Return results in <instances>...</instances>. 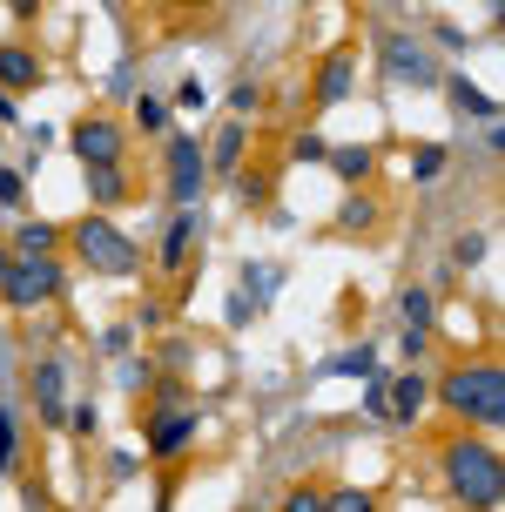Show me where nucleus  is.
<instances>
[{
  "label": "nucleus",
  "mask_w": 505,
  "mask_h": 512,
  "mask_svg": "<svg viewBox=\"0 0 505 512\" xmlns=\"http://www.w3.org/2000/svg\"><path fill=\"white\" fill-rule=\"evenodd\" d=\"M445 486H452V499H465L472 512H492V506L505 499V465H499V445H492V438L458 432L452 445H445Z\"/></svg>",
  "instance_id": "obj_1"
},
{
  "label": "nucleus",
  "mask_w": 505,
  "mask_h": 512,
  "mask_svg": "<svg viewBox=\"0 0 505 512\" xmlns=\"http://www.w3.org/2000/svg\"><path fill=\"white\" fill-rule=\"evenodd\" d=\"M438 398H445L458 418H472V425H499L505 418V371L492 358L485 364H458L452 378L438 384Z\"/></svg>",
  "instance_id": "obj_2"
},
{
  "label": "nucleus",
  "mask_w": 505,
  "mask_h": 512,
  "mask_svg": "<svg viewBox=\"0 0 505 512\" xmlns=\"http://www.w3.org/2000/svg\"><path fill=\"white\" fill-rule=\"evenodd\" d=\"M68 236H75V256L88 263V270H101V277H128V270L142 263V250H135L108 216H81Z\"/></svg>",
  "instance_id": "obj_3"
},
{
  "label": "nucleus",
  "mask_w": 505,
  "mask_h": 512,
  "mask_svg": "<svg viewBox=\"0 0 505 512\" xmlns=\"http://www.w3.org/2000/svg\"><path fill=\"white\" fill-rule=\"evenodd\" d=\"M61 283H68V270L54 256H14V270L0 283V304L34 310V304H48V297H61Z\"/></svg>",
  "instance_id": "obj_4"
},
{
  "label": "nucleus",
  "mask_w": 505,
  "mask_h": 512,
  "mask_svg": "<svg viewBox=\"0 0 505 512\" xmlns=\"http://www.w3.org/2000/svg\"><path fill=\"white\" fill-rule=\"evenodd\" d=\"M202 182H209V149L196 135H169V196H176V209H196Z\"/></svg>",
  "instance_id": "obj_5"
},
{
  "label": "nucleus",
  "mask_w": 505,
  "mask_h": 512,
  "mask_svg": "<svg viewBox=\"0 0 505 512\" xmlns=\"http://www.w3.org/2000/svg\"><path fill=\"white\" fill-rule=\"evenodd\" d=\"M68 149L88 162V169H122V128L108 122V115H81L68 128Z\"/></svg>",
  "instance_id": "obj_6"
},
{
  "label": "nucleus",
  "mask_w": 505,
  "mask_h": 512,
  "mask_svg": "<svg viewBox=\"0 0 505 512\" xmlns=\"http://www.w3.org/2000/svg\"><path fill=\"white\" fill-rule=\"evenodd\" d=\"M196 445V411H182V405H162L149 411V459H182Z\"/></svg>",
  "instance_id": "obj_7"
},
{
  "label": "nucleus",
  "mask_w": 505,
  "mask_h": 512,
  "mask_svg": "<svg viewBox=\"0 0 505 512\" xmlns=\"http://www.w3.org/2000/svg\"><path fill=\"white\" fill-rule=\"evenodd\" d=\"M384 75L391 81H411V88H438V61H431L418 41H404V34H384Z\"/></svg>",
  "instance_id": "obj_8"
},
{
  "label": "nucleus",
  "mask_w": 505,
  "mask_h": 512,
  "mask_svg": "<svg viewBox=\"0 0 505 512\" xmlns=\"http://www.w3.org/2000/svg\"><path fill=\"white\" fill-rule=\"evenodd\" d=\"M21 88H41V54L21 48V41H7V48H0V95L14 102Z\"/></svg>",
  "instance_id": "obj_9"
},
{
  "label": "nucleus",
  "mask_w": 505,
  "mask_h": 512,
  "mask_svg": "<svg viewBox=\"0 0 505 512\" xmlns=\"http://www.w3.org/2000/svg\"><path fill=\"white\" fill-rule=\"evenodd\" d=\"M61 398H68V371H61L54 358H41V364H34V405H41V418H48V425H61V418H68V405H61Z\"/></svg>",
  "instance_id": "obj_10"
},
{
  "label": "nucleus",
  "mask_w": 505,
  "mask_h": 512,
  "mask_svg": "<svg viewBox=\"0 0 505 512\" xmlns=\"http://www.w3.org/2000/svg\"><path fill=\"white\" fill-rule=\"evenodd\" d=\"M425 405H431V384L418 378V371H404L398 384H384V418H404V425H411Z\"/></svg>",
  "instance_id": "obj_11"
},
{
  "label": "nucleus",
  "mask_w": 505,
  "mask_h": 512,
  "mask_svg": "<svg viewBox=\"0 0 505 512\" xmlns=\"http://www.w3.org/2000/svg\"><path fill=\"white\" fill-rule=\"evenodd\" d=\"M398 310H404V351H425V337H431V317H438V304H431V290H418V283H411V290H404L398 297Z\"/></svg>",
  "instance_id": "obj_12"
},
{
  "label": "nucleus",
  "mask_w": 505,
  "mask_h": 512,
  "mask_svg": "<svg viewBox=\"0 0 505 512\" xmlns=\"http://www.w3.org/2000/svg\"><path fill=\"white\" fill-rule=\"evenodd\" d=\"M196 209H176V223L162 230V270H182V256H189V243H196Z\"/></svg>",
  "instance_id": "obj_13"
},
{
  "label": "nucleus",
  "mask_w": 505,
  "mask_h": 512,
  "mask_svg": "<svg viewBox=\"0 0 505 512\" xmlns=\"http://www.w3.org/2000/svg\"><path fill=\"white\" fill-rule=\"evenodd\" d=\"M351 75H357L351 54H330L324 75H317V102H344V95H351Z\"/></svg>",
  "instance_id": "obj_14"
},
{
  "label": "nucleus",
  "mask_w": 505,
  "mask_h": 512,
  "mask_svg": "<svg viewBox=\"0 0 505 512\" xmlns=\"http://www.w3.org/2000/svg\"><path fill=\"white\" fill-rule=\"evenodd\" d=\"M445 95H452L458 108H472L479 122H492V128H499V102H492V95H479V88H472L465 75H445Z\"/></svg>",
  "instance_id": "obj_15"
},
{
  "label": "nucleus",
  "mask_w": 505,
  "mask_h": 512,
  "mask_svg": "<svg viewBox=\"0 0 505 512\" xmlns=\"http://www.w3.org/2000/svg\"><path fill=\"white\" fill-rule=\"evenodd\" d=\"M324 371H330V378H378V351H371V344H357V351H337Z\"/></svg>",
  "instance_id": "obj_16"
},
{
  "label": "nucleus",
  "mask_w": 505,
  "mask_h": 512,
  "mask_svg": "<svg viewBox=\"0 0 505 512\" xmlns=\"http://www.w3.org/2000/svg\"><path fill=\"white\" fill-rule=\"evenodd\" d=\"M54 223H41V216H34V223H21V230H14V256H54Z\"/></svg>",
  "instance_id": "obj_17"
},
{
  "label": "nucleus",
  "mask_w": 505,
  "mask_h": 512,
  "mask_svg": "<svg viewBox=\"0 0 505 512\" xmlns=\"http://www.w3.org/2000/svg\"><path fill=\"white\" fill-rule=\"evenodd\" d=\"M324 512H378V499L364 486H337V492H324Z\"/></svg>",
  "instance_id": "obj_18"
},
{
  "label": "nucleus",
  "mask_w": 505,
  "mask_h": 512,
  "mask_svg": "<svg viewBox=\"0 0 505 512\" xmlns=\"http://www.w3.org/2000/svg\"><path fill=\"white\" fill-rule=\"evenodd\" d=\"M88 189H95V203H122V196H128L122 169H88Z\"/></svg>",
  "instance_id": "obj_19"
},
{
  "label": "nucleus",
  "mask_w": 505,
  "mask_h": 512,
  "mask_svg": "<svg viewBox=\"0 0 505 512\" xmlns=\"http://www.w3.org/2000/svg\"><path fill=\"white\" fill-rule=\"evenodd\" d=\"M330 169H337L344 182H364V176H371V149H337V155H330Z\"/></svg>",
  "instance_id": "obj_20"
},
{
  "label": "nucleus",
  "mask_w": 505,
  "mask_h": 512,
  "mask_svg": "<svg viewBox=\"0 0 505 512\" xmlns=\"http://www.w3.org/2000/svg\"><path fill=\"white\" fill-rule=\"evenodd\" d=\"M236 155H243V122H223V135H216V169H236Z\"/></svg>",
  "instance_id": "obj_21"
},
{
  "label": "nucleus",
  "mask_w": 505,
  "mask_h": 512,
  "mask_svg": "<svg viewBox=\"0 0 505 512\" xmlns=\"http://www.w3.org/2000/svg\"><path fill=\"white\" fill-rule=\"evenodd\" d=\"M337 223H344V230H371V223H378V203H371V196H351Z\"/></svg>",
  "instance_id": "obj_22"
},
{
  "label": "nucleus",
  "mask_w": 505,
  "mask_h": 512,
  "mask_svg": "<svg viewBox=\"0 0 505 512\" xmlns=\"http://www.w3.org/2000/svg\"><path fill=\"white\" fill-rule=\"evenodd\" d=\"M438 169H445V149H438V142H425V149H418V162H411V182H438Z\"/></svg>",
  "instance_id": "obj_23"
},
{
  "label": "nucleus",
  "mask_w": 505,
  "mask_h": 512,
  "mask_svg": "<svg viewBox=\"0 0 505 512\" xmlns=\"http://www.w3.org/2000/svg\"><path fill=\"white\" fill-rule=\"evenodd\" d=\"M135 122L149 128V135H155V128H169V102H162V95H142V102H135Z\"/></svg>",
  "instance_id": "obj_24"
},
{
  "label": "nucleus",
  "mask_w": 505,
  "mask_h": 512,
  "mask_svg": "<svg viewBox=\"0 0 505 512\" xmlns=\"http://www.w3.org/2000/svg\"><path fill=\"white\" fill-rule=\"evenodd\" d=\"M14 452H21V432H14V411L0 405V465H14Z\"/></svg>",
  "instance_id": "obj_25"
},
{
  "label": "nucleus",
  "mask_w": 505,
  "mask_h": 512,
  "mask_svg": "<svg viewBox=\"0 0 505 512\" xmlns=\"http://www.w3.org/2000/svg\"><path fill=\"white\" fill-rule=\"evenodd\" d=\"M256 102H263V88H256V81H236V88H229V108H236V115H250Z\"/></svg>",
  "instance_id": "obj_26"
},
{
  "label": "nucleus",
  "mask_w": 505,
  "mask_h": 512,
  "mask_svg": "<svg viewBox=\"0 0 505 512\" xmlns=\"http://www.w3.org/2000/svg\"><path fill=\"white\" fill-rule=\"evenodd\" d=\"M21 196H27V176H21V169H0V203L14 209Z\"/></svg>",
  "instance_id": "obj_27"
},
{
  "label": "nucleus",
  "mask_w": 505,
  "mask_h": 512,
  "mask_svg": "<svg viewBox=\"0 0 505 512\" xmlns=\"http://www.w3.org/2000/svg\"><path fill=\"white\" fill-rule=\"evenodd\" d=\"M283 512H324V492H290V499H283Z\"/></svg>",
  "instance_id": "obj_28"
},
{
  "label": "nucleus",
  "mask_w": 505,
  "mask_h": 512,
  "mask_svg": "<svg viewBox=\"0 0 505 512\" xmlns=\"http://www.w3.org/2000/svg\"><path fill=\"white\" fill-rule=\"evenodd\" d=\"M176 102H182V108H202V102H209V88H202V81L189 75V81H182V88H176Z\"/></svg>",
  "instance_id": "obj_29"
},
{
  "label": "nucleus",
  "mask_w": 505,
  "mask_h": 512,
  "mask_svg": "<svg viewBox=\"0 0 505 512\" xmlns=\"http://www.w3.org/2000/svg\"><path fill=\"white\" fill-rule=\"evenodd\" d=\"M297 155H303V162H324V135H297Z\"/></svg>",
  "instance_id": "obj_30"
},
{
  "label": "nucleus",
  "mask_w": 505,
  "mask_h": 512,
  "mask_svg": "<svg viewBox=\"0 0 505 512\" xmlns=\"http://www.w3.org/2000/svg\"><path fill=\"white\" fill-rule=\"evenodd\" d=\"M0 122H14V102H7V95H0Z\"/></svg>",
  "instance_id": "obj_31"
},
{
  "label": "nucleus",
  "mask_w": 505,
  "mask_h": 512,
  "mask_svg": "<svg viewBox=\"0 0 505 512\" xmlns=\"http://www.w3.org/2000/svg\"><path fill=\"white\" fill-rule=\"evenodd\" d=\"M7 270H14V256H7V250H0V283H7Z\"/></svg>",
  "instance_id": "obj_32"
}]
</instances>
